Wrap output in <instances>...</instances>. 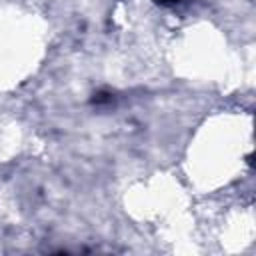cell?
Instances as JSON below:
<instances>
[{"label":"cell","mask_w":256,"mask_h":256,"mask_svg":"<svg viewBox=\"0 0 256 256\" xmlns=\"http://www.w3.org/2000/svg\"><path fill=\"white\" fill-rule=\"evenodd\" d=\"M158 2H164V4H172V2H176V0H158Z\"/></svg>","instance_id":"obj_1"}]
</instances>
